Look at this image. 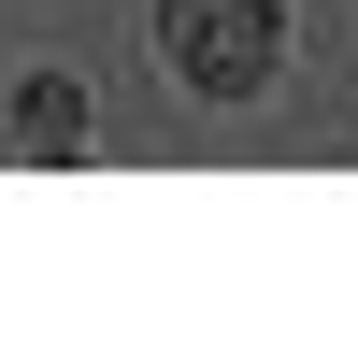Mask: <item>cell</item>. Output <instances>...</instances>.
Returning <instances> with one entry per match:
<instances>
[{
	"instance_id": "cell-1",
	"label": "cell",
	"mask_w": 358,
	"mask_h": 358,
	"mask_svg": "<svg viewBox=\"0 0 358 358\" xmlns=\"http://www.w3.org/2000/svg\"><path fill=\"white\" fill-rule=\"evenodd\" d=\"M158 57L187 86H215V101H244V86H273L287 15H273V0H158Z\"/></svg>"
},
{
	"instance_id": "cell-2",
	"label": "cell",
	"mask_w": 358,
	"mask_h": 358,
	"mask_svg": "<svg viewBox=\"0 0 358 358\" xmlns=\"http://www.w3.org/2000/svg\"><path fill=\"white\" fill-rule=\"evenodd\" d=\"M15 143H29V158H72V143H86V86L72 72H29L15 86Z\"/></svg>"
}]
</instances>
